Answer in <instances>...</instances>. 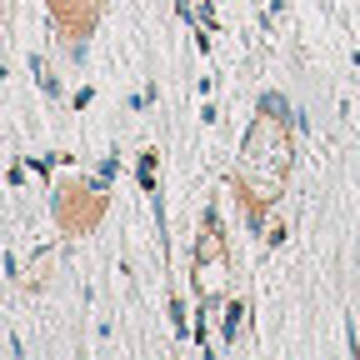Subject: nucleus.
<instances>
[{
  "instance_id": "f257e3e1",
  "label": "nucleus",
  "mask_w": 360,
  "mask_h": 360,
  "mask_svg": "<svg viewBox=\"0 0 360 360\" xmlns=\"http://www.w3.org/2000/svg\"><path fill=\"white\" fill-rule=\"evenodd\" d=\"M260 110H270V115H290V105L276 96V90H270V96H260Z\"/></svg>"
}]
</instances>
